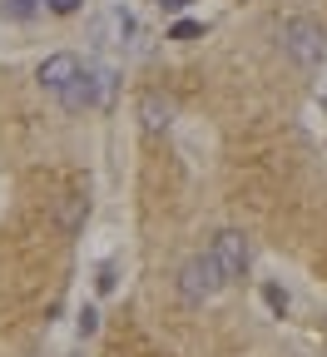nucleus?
<instances>
[{"label": "nucleus", "mask_w": 327, "mask_h": 357, "mask_svg": "<svg viewBox=\"0 0 327 357\" xmlns=\"http://www.w3.org/2000/svg\"><path fill=\"white\" fill-rule=\"evenodd\" d=\"M79 70H84V65H79L75 55H50V60L40 65V75H35V79H40V89H45V95H55V100H60L65 89L79 79Z\"/></svg>", "instance_id": "nucleus-4"}, {"label": "nucleus", "mask_w": 327, "mask_h": 357, "mask_svg": "<svg viewBox=\"0 0 327 357\" xmlns=\"http://www.w3.org/2000/svg\"><path fill=\"white\" fill-rule=\"evenodd\" d=\"M263 303H268V307L277 312V318H283V312H288V293L277 288V283H268V288H263Z\"/></svg>", "instance_id": "nucleus-10"}, {"label": "nucleus", "mask_w": 327, "mask_h": 357, "mask_svg": "<svg viewBox=\"0 0 327 357\" xmlns=\"http://www.w3.org/2000/svg\"><path fill=\"white\" fill-rule=\"evenodd\" d=\"M95 283H100V293H109V288H114V263H105V268H100V278H95Z\"/></svg>", "instance_id": "nucleus-14"}, {"label": "nucleus", "mask_w": 327, "mask_h": 357, "mask_svg": "<svg viewBox=\"0 0 327 357\" xmlns=\"http://www.w3.org/2000/svg\"><path fill=\"white\" fill-rule=\"evenodd\" d=\"M114 100V70H95V109Z\"/></svg>", "instance_id": "nucleus-9"}, {"label": "nucleus", "mask_w": 327, "mask_h": 357, "mask_svg": "<svg viewBox=\"0 0 327 357\" xmlns=\"http://www.w3.org/2000/svg\"><path fill=\"white\" fill-rule=\"evenodd\" d=\"M75 328H79V337H95V333H100V312H95V307H84Z\"/></svg>", "instance_id": "nucleus-12"}, {"label": "nucleus", "mask_w": 327, "mask_h": 357, "mask_svg": "<svg viewBox=\"0 0 327 357\" xmlns=\"http://www.w3.org/2000/svg\"><path fill=\"white\" fill-rule=\"evenodd\" d=\"M139 124H144L149 134H164L174 124V100L159 95V89H144V95H139Z\"/></svg>", "instance_id": "nucleus-5"}, {"label": "nucleus", "mask_w": 327, "mask_h": 357, "mask_svg": "<svg viewBox=\"0 0 327 357\" xmlns=\"http://www.w3.org/2000/svg\"><path fill=\"white\" fill-rule=\"evenodd\" d=\"M213 263H218V273H223V283H238L243 273H248V238L238 234V229H223L218 238H213Z\"/></svg>", "instance_id": "nucleus-3"}, {"label": "nucleus", "mask_w": 327, "mask_h": 357, "mask_svg": "<svg viewBox=\"0 0 327 357\" xmlns=\"http://www.w3.org/2000/svg\"><path fill=\"white\" fill-rule=\"evenodd\" d=\"M277 40H283V55H288L293 65H303V70L322 65V55H327V30H322V20H312V15H293V20H283Z\"/></svg>", "instance_id": "nucleus-1"}, {"label": "nucleus", "mask_w": 327, "mask_h": 357, "mask_svg": "<svg viewBox=\"0 0 327 357\" xmlns=\"http://www.w3.org/2000/svg\"><path fill=\"white\" fill-rule=\"evenodd\" d=\"M40 0H0V20H35Z\"/></svg>", "instance_id": "nucleus-8"}, {"label": "nucleus", "mask_w": 327, "mask_h": 357, "mask_svg": "<svg viewBox=\"0 0 327 357\" xmlns=\"http://www.w3.org/2000/svg\"><path fill=\"white\" fill-rule=\"evenodd\" d=\"M45 6H50L55 15H75V10L84 6V0H45Z\"/></svg>", "instance_id": "nucleus-13"}, {"label": "nucleus", "mask_w": 327, "mask_h": 357, "mask_svg": "<svg viewBox=\"0 0 327 357\" xmlns=\"http://www.w3.org/2000/svg\"><path fill=\"white\" fill-rule=\"evenodd\" d=\"M65 109H95V70H79V79L60 95Z\"/></svg>", "instance_id": "nucleus-6"}, {"label": "nucleus", "mask_w": 327, "mask_h": 357, "mask_svg": "<svg viewBox=\"0 0 327 357\" xmlns=\"http://www.w3.org/2000/svg\"><path fill=\"white\" fill-rule=\"evenodd\" d=\"M228 283H223V273H218V263H213V253H194L189 263L178 268V298L183 303H208V298H218Z\"/></svg>", "instance_id": "nucleus-2"}, {"label": "nucleus", "mask_w": 327, "mask_h": 357, "mask_svg": "<svg viewBox=\"0 0 327 357\" xmlns=\"http://www.w3.org/2000/svg\"><path fill=\"white\" fill-rule=\"evenodd\" d=\"M199 35H204V25H199V20H178V25L169 30V40H199Z\"/></svg>", "instance_id": "nucleus-11"}, {"label": "nucleus", "mask_w": 327, "mask_h": 357, "mask_svg": "<svg viewBox=\"0 0 327 357\" xmlns=\"http://www.w3.org/2000/svg\"><path fill=\"white\" fill-rule=\"evenodd\" d=\"M159 6H164V10H183V6H189V0H159Z\"/></svg>", "instance_id": "nucleus-15"}, {"label": "nucleus", "mask_w": 327, "mask_h": 357, "mask_svg": "<svg viewBox=\"0 0 327 357\" xmlns=\"http://www.w3.org/2000/svg\"><path fill=\"white\" fill-rule=\"evenodd\" d=\"M84 213H89V199L70 194V199H60V213H55V218H60V229H65V234H75L79 223H84Z\"/></svg>", "instance_id": "nucleus-7"}]
</instances>
